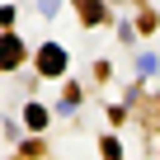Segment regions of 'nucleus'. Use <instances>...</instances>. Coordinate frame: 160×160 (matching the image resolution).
<instances>
[{
  "instance_id": "f257e3e1",
  "label": "nucleus",
  "mask_w": 160,
  "mask_h": 160,
  "mask_svg": "<svg viewBox=\"0 0 160 160\" xmlns=\"http://www.w3.org/2000/svg\"><path fill=\"white\" fill-rule=\"evenodd\" d=\"M38 66H42L47 75H57V71H66V52H61L57 42H47V47L38 52Z\"/></svg>"
}]
</instances>
